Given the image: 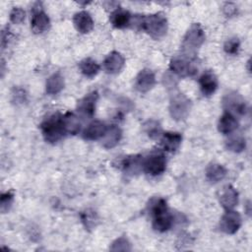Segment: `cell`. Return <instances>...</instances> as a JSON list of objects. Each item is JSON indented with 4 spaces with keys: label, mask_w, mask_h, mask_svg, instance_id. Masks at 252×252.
Masks as SVG:
<instances>
[{
    "label": "cell",
    "mask_w": 252,
    "mask_h": 252,
    "mask_svg": "<svg viewBox=\"0 0 252 252\" xmlns=\"http://www.w3.org/2000/svg\"><path fill=\"white\" fill-rule=\"evenodd\" d=\"M166 167V159L160 151H154L143 160L144 170L152 175L157 176L161 174Z\"/></svg>",
    "instance_id": "5"
},
{
    "label": "cell",
    "mask_w": 252,
    "mask_h": 252,
    "mask_svg": "<svg viewBox=\"0 0 252 252\" xmlns=\"http://www.w3.org/2000/svg\"><path fill=\"white\" fill-rule=\"evenodd\" d=\"M119 167L128 174L137 173L143 167V159L141 156H128L119 161Z\"/></svg>",
    "instance_id": "20"
},
{
    "label": "cell",
    "mask_w": 252,
    "mask_h": 252,
    "mask_svg": "<svg viewBox=\"0 0 252 252\" xmlns=\"http://www.w3.org/2000/svg\"><path fill=\"white\" fill-rule=\"evenodd\" d=\"M62 118L66 133L72 135H76L79 133L81 129V121L79 120V117L77 115H75L73 112H67L62 115Z\"/></svg>",
    "instance_id": "25"
},
{
    "label": "cell",
    "mask_w": 252,
    "mask_h": 252,
    "mask_svg": "<svg viewBox=\"0 0 252 252\" xmlns=\"http://www.w3.org/2000/svg\"><path fill=\"white\" fill-rule=\"evenodd\" d=\"M26 12L21 7H14L10 13V21L13 24L20 25L25 21Z\"/></svg>",
    "instance_id": "33"
},
{
    "label": "cell",
    "mask_w": 252,
    "mask_h": 252,
    "mask_svg": "<svg viewBox=\"0 0 252 252\" xmlns=\"http://www.w3.org/2000/svg\"><path fill=\"white\" fill-rule=\"evenodd\" d=\"M246 147L245 139L240 135H233L225 142V148L233 153H240Z\"/></svg>",
    "instance_id": "27"
},
{
    "label": "cell",
    "mask_w": 252,
    "mask_h": 252,
    "mask_svg": "<svg viewBox=\"0 0 252 252\" xmlns=\"http://www.w3.org/2000/svg\"><path fill=\"white\" fill-rule=\"evenodd\" d=\"M73 23L76 30L81 33H88L94 28L93 18L87 11L76 13L73 17Z\"/></svg>",
    "instance_id": "14"
},
{
    "label": "cell",
    "mask_w": 252,
    "mask_h": 252,
    "mask_svg": "<svg viewBox=\"0 0 252 252\" xmlns=\"http://www.w3.org/2000/svg\"><path fill=\"white\" fill-rule=\"evenodd\" d=\"M191 100L183 94L176 93L170 96L169 113L172 119L176 121L184 120L188 116L191 110Z\"/></svg>",
    "instance_id": "4"
},
{
    "label": "cell",
    "mask_w": 252,
    "mask_h": 252,
    "mask_svg": "<svg viewBox=\"0 0 252 252\" xmlns=\"http://www.w3.org/2000/svg\"><path fill=\"white\" fill-rule=\"evenodd\" d=\"M144 129L148 136L152 139H157L161 134V127L159 123L156 120H148L144 124Z\"/></svg>",
    "instance_id": "29"
},
{
    "label": "cell",
    "mask_w": 252,
    "mask_h": 252,
    "mask_svg": "<svg viewBox=\"0 0 252 252\" xmlns=\"http://www.w3.org/2000/svg\"><path fill=\"white\" fill-rule=\"evenodd\" d=\"M220 205L225 210H232L238 204V192L231 185H225L219 196Z\"/></svg>",
    "instance_id": "12"
},
{
    "label": "cell",
    "mask_w": 252,
    "mask_h": 252,
    "mask_svg": "<svg viewBox=\"0 0 252 252\" xmlns=\"http://www.w3.org/2000/svg\"><path fill=\"white\" fill-rule=\"evenodd\" d=\"M226 175V169L220 163H210L206 168V178L211 183L221 181Z\"/></svg>",
    "instance_id": "23"
},
{
    "label": "cell",
    "mask_w": 252,
    "mask_h": 252,
    "mask_svg": "<svg viewBox=\"0 0 252 252\" xmlns=\"http://www.w3.org/2000/svg\"><path fill=\"white\" fill-rule=\"evenodd\" d=\"M205 32L198 24H193L186 32L183 38V46L189 51L198 49L205 41Z\"/></svg>",
    "instance_id": "7"
},
{
    "label": "cell",
    "mask_w": 252,
    "mask_h": 252,
    "mask_svg": "<svg viewBox=\"0 0 252 252\" xmlns=\"http://www.w3.org/2000/svg\"><path fill=\"white\" fill-rule=\"evenodd\" d=\"M182 136L177 132H165L161 135L160 143L164 151L175 152L181 145Z\"/></svg>",
    "instance_id": "22"
},
{
    "label": "cell",
    "mask_w": 252,
    "mask_h": 252,
    "mask_svg": "<svg viewBox=\"0 0 252 252\" xmlns=\"http://www.w3.org/2000/svg\"><path fill=\"white\" fill-rule=\"evenodd\" d=\"M40 129L44 140L50 144L57 143L66 134L63 118L59 113L53 114L44 120L40 125Z\"/></svg>",
    "instance_id": "2"
},
{
    "label": "cell",
    "mask_w": 252,
    "mask_h": 252,
    "mask_svg": "<svg viewBox=\"0 0 252 252\" xmlns=\"http://www.w3.org/2000/svg\"><path fill=\"white\" fill-rule=\"evenodd\" d=\"M149 212L153 217V228L156 231L165 232L171 228L174 218L169 213L164 199H152L149 204Z\"/></svg>",
    "instance_id": "1"
},
{
    "label": "cell",
    "mask_w": 252,
    "mask_h": 252,
    "mask_svg": "<svg viewBox=\"0 0 252 252\" xmlns=\"http://www.w3.org/2000/svg\"><path fill=\"white\" fill-rule=\"evenodd\" d=\"M222 10H223V13L225 14V16L227 17H231L233 15H235L236 11H237V7L233 4V3H225L222 7Z\"/></svg>",
    "instance_id": "34"
},
{
    "label": "cell",
    "mask_w": 252,
    "mask_h": 252,
    "mask_svg": "<svg viewBox=\"0 0 252 252\" xmlns=\"http://www.w3.org/2000/svg\"><path fill=\"white\" fill-rule=\"evenodd\" d=\"M13 201H14V194L13 192L11 191H8L6 193H3L1 195V198H0V207H1V212L2 214H5L7 213L12 204H13Z\"/></svg>",
    "instance_id": "31"
},
{
    "label": "cell",
    "mask_w": 252,
    "mask_h": 252,
    "mask_svg": "<svg viewBox=\"0 0 252 252\" xmlns=\"http://www.w3.org/2000/svg\"><path fill=\"white\" fill-rule=\"evenodd\" d=\"M107 130V126L98 120L90 123L83 132V138L85 140L94 141L101 139Z\"/></svg>",
    "instance_id": "17"
},
{
    "label": "cell",
    "mask_w": 252,
    "mask_h": 252,
    "mask_svg": "<svg viewBox=\"0 0 252 252\" xmlns=\"http://www.w3.org/2000/svg\"><path fill=\"white\" fill-rule=\"evenodd\" d=\"M79 68L84 76L94 78L99 71V65L92 58H85L79 63Z\"/></svg>",
    "instance_id": "26"
},
{
    "label": "cell",
    "mask_w": 252,
    "mask_h": 252,
    "mask_svg": "<svg viewBox=\"0 0 252 252\" xmlns=\"http://www.w3.org/2000/svg\"><path fill=\"white\" fill-rule=\"evenodd\" d=\"M169 68L173 74L179 77L193 76L197 71V69L191 62H189L185 58L180 57L172 58L169 63Z\"/></svg>",
    "instance_id": "9"
},
{
    "label": "cell",
    "mask_w": 252,
    "mask_h": 252,
    "mask_svg": "<svg viewBox=\"0 0 252 252\" xmlns=\"http://www.w3.org/2000/svg\"><path fill=\"white\" fill-rule=\"evenodd\" d=\"M238 127V121L235 116L230 112L224 111V113L220 117L218 122V130L220 133L227 135L234 132Z\"/></svg>",
    "instance_id": "18"
},
{
    "label": "cell",
    "mask_w": 252,
    "mask_h": 252,
    "mask_svg": "<svg viewBox=\"0 0 252 252\" xmlns=\"http://www.w3.org/2000/svg\"><path fill=\"white\" fill-rule=\"evenodd\" d=\"M50 27V20L48 16L40 9L33 11L31 28L34 33H41L46 32Z\"/></svg>",
    "instance_id": "16"
},
{
    "label": "cell",
    "mask_w": 252,
    "mask_h": 252,
    "mask_svg": "<svg viewBox=\"0 0 252 252\" xmlns=\"http://www.w3.org/2000/svg\"><path fill=\"white\" fill-rule=\"evenodd\" d=\"M97 99H98V94L96 91L89 93L78 101L77 103L78 111L85 116L92 117L94 114Z\"/></svg>",
    "instance_id": "11"
},
{
    "label": "cell",
    "mask_w": 252,
    "mask_h": 252,
    "mask_svg": "<svg viewBox=\"0 0 252 252\" xmlns=\"http://www.w3.org/2000/svg\"><path fill=\"white\" fill-rule=\"evenodd\" d=\"M64 78L60 73H54L46 80L45 90L48 94H56L64 88Z\"/></svg>",
    "instance_id": "24"
},
{
    "label": "cell",
    "mask_w": 252,
    "mask_h": 252,
    "mask_svg": "<svg viewBox=\"0 0 252 252\" xmlns=\"http://www.w3.org/2000/svg\"><path fill=\"white\" fill-rule=\"evenodd\" d=\"M141 27L152 37L160 38L167 32V20L162 13L151 14L142 17Z\"/></svg>",
    "instance_id": "3"
},
{
    "label": "cell",
    "mask_w": 252,
    "mask_h": 252,
    "mask_svg": "<svg viewBox=\"0 0 252 252\" xmlns=\"http://www.w3.org/2000/svg\"><path fill=\"white\" fill-rule=\"evenodd\" d=\"M155 84V73L151 69H143L136 77L135 89L140 93H147L154 88Z\"/></svg>",
    "instance_id": "10"
},
{
    "label": "cell",
    "mask_w": 252,
    "mask_h": 252,
    "mask_svg": "<svg viewBox=\"0 0 252 252\" xmlns=\"http://www.w3.org/2000/svg\"><path fill=\"white\" fill-rule=\"evenodd\" d=\"M124 57L117 51L110 52L103 61V68L108 74L118 73L124 66Z\"/></svg>",
    "instance_id": "15"
},
{
    "label": "cell",
    "mask_w": 252,
    "mask_h": 252,
    "mask_svg": "<svg viewBox=\"0 0 252 252\" xmlns=\"http://www.w3.org/2000/svg\"><path fill=\"white\" fill-rule=\"evenodd\" d=\"M122 137L121 129L116 125H111L107 127L104 136L101 138V145L105 149L114 148L120 141Z\"/></svg>",
    "instance_id": "19"
},
{
    "label": "cell",
    "mask_w": 252,
    "mask_h": 252,
    "mask_svg": "<svg viewBox=\"0 0 252 252\" xmlns=\"http://www.w3.org/2000/svg\"><path fill=\"white\" fill-rule=\"evenodd\" d=\"M110 250L111 251H130L131 244L126 237L121 236L112 242L110 246Z\"/></svg>",
    "instance_id": "30"
},
{
    "label": "cell",
    "mask_w": 252,
    "mask_h": 252,
    "mask_svg": "<svg viewBox=\"0 0 252 252\" xmlns=\"http://www.w3.org/2000/svg\"><path fill=\"white\" fill-rule=\"evenodd\" d=\"M199 85H200V89H201L202 94L206 96H210L218 89L219 83H218L217 76L211 71H206L200 77Z\"/></svg>",
    "instance_id": "13"
},
{
    "label": "cell",
    "mask_w": 252,
    "mask_h": 252,
    "mask_svg": "<svg viewBox=\"0 0 252 252\" xmlns=\"http://www.w3.org/2000/svg\"><path fill=\"white\" fill-rule=\"evenodd\" d=\"M81 219H82V221H83L85 227L88 229H92V228L95 227L97 224V221H98L96 213L91 209H88L85 212H83L81 214Z\"/></svg>",
    "instance_id": "28"
},
{
    "label": "cell",
    "mask_w": 252,
    "mask_h": 252,
    "mask_svg": "<svg viewBox=\"0 0 252 252\" xmlns=\"http://www.w3.org/2000/svg\"><path fill=\"white\" fill-rule=\"evenodd\" d=\"M240 47V41L237 37H230L228 38L223 45V49L227 54H236Z\"/></svg>",
    "instance_id": "32"
},
{
    "label": "cell",
    "mask_w": 252,
    "mask_h": 252,
    "mask_svg": "<svg viewBox=\"0 0 252 252\" xmlns=\"http://www.w3.org/2000/svg\"><path fill=\"white\" fill-rule=\"evenodd\" d=\"M109 21L114 28L124 29L129 26L131 22V15L127 10H124L122 8H116L110 14Z\"/></svg>",
    "instance_id": "21"
},
{
    "label": "cell",
    "mask_w": 252,
    "mask_h": 252,
    "mask_svg": "<svg viewBox=\"0 0 252 252\" xmlns=\"http://www.w3.org/2000/svg\"><path fill=\"white\" fill-rule=\"evenodd\" d=\"M241 216L233 210H226L220 221V229L226 234H234L241 226Z\"/></svg>",
    "instance_id": "8"
},
{
    "label": "cell",
    "mask_w": 252,
    "mask_h": 252,
    "mask_svg": "<svg viewBox=\"0 0 252 252\" xmlns=\"http://www.w3.org/2000/svg\"><path fill=\"white\" fill-rule=\"evenodd\" d=\"M222 105L225 111L230 112L233 115H243L247 110L244 98L236 92H229L225 94L222 98Z\"/></svg>",
    "instance_id": "6"
}]
</instances>
